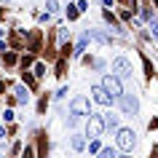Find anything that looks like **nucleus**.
I'll list each match as a JSON object with an SVG mask.
<instances>
[{
  "label": "nucleus",
  "instance_id": "f257e3e1",
  "mask_svg": "<svg viewBox=\"0 0 158 158\" xmlns=\"http://www.w3.org/2000/svg\"><path fill=\"white\" fill-rule=\"evenodd\" d=\"M118 107H121L123 115H137V113H139V99H137V94L123 91L118 97Z\"/></svg>",
  "mask_w": 158,
  "mask_h": 158
},
{
  "label": "nucleus",
  "instance_id": "f03ea898",
  "mask_svg": "<svg viewBox=\"0 0 158 158\" xmlns=\"http://www.w3.org/2000/svg\"><path fill=\"white\" fill-rule=\"evenodd\" d=\"M105 131H107V129H105V115H94V113H89V118H86V137L94 139V137H102Z\"/></svg>",
  "mask_w": 158,
  "mask_h": 158
},
{
  "label": "nucleus",
  "instance_id": "7ed1b4c3",
  "mask_svg": "<svg viewBox=\"0 0 158 158\" xmlns=\"http://www.w3.org/2000/svg\"><path fill=\"white\" fill-rule=\"evenodd\" d=\"M91 99L97 102V105H105V107L118 105V97H113L110 91H105V89H102V83H99V86H91Z\"/></svg>",
  "mask_w": 158,
  "mask_h": 158
},
{
  "label": "nucleus",
  "instance_id": "20e7f679",
  "mask_svg": "<svg viewBox=\"0 0 158 158\" xmlns=\"http://www.w3.org/2000/svg\"><path fill=\"white\" fill-rule=\"evenodd\" d=\"M102 89L110 91L113 97H121V94H123V83H121V78H118L115 73H107L105 78H102Z\"/></svg>",
  "mask_w": 158,
  "mask_h": 158
},
{
  "label": "nucleus",
  "instance_id": "39448f33",
  "mask_svg": "<svg viewBox=\"0 0 158 158\" xmlns=\"http://www.w3.org/2000/svg\"><path fill=\"white\" fill-rule=\"evenodd\" d=\"M118 148L121 150H134L137 148V134L131 131V129H118Z\"/></svg>",
  "mask_w": 158,
  "mask_h": 158
},
{
  "label": "nucleus",
  "instance_id": "423d86ee",
  "mask_svg": "<svg viewBox=\"0 0 158 158\" xmlns=\"http://www.w3.org/2000/svg\"><path fill=\"white\" fill-rule=\"evenodd\" d=\"M70 110L78 113V115H89V113H91V102H89V97L78 94V97H73V102H70Z\"/></svg>",
  "mask_w": 158,
  "mask_h": 158
},
{
  "label": "nucleus",
  "instance_id": "0eeeda50",
  "mask_svg": "<svg viewBox=\"0 0 158 158\" xmlns=\"http://www.w3.org/2000/svg\"><path fill=\"white\" fill-rule=\"evenodd\" d=\"M113 73L123 81V78H131V62L126 56H118V59H113Z\"/></svg>",
  "mask_w": 158,
  "mask_h": 158
},
{
  "label": "nucleus",
  "instance_id": "6e6552de",
  "mask_svg": "<svg viewBox=\"0 0 158 158\" xmlns=\"http://www.w3.org/2000/svg\"><path fill=\"white\" fill-rule=\"evenodd\" d=\"M89 40H91V30H86V32L81 35V40L75 43V56H83V51H86V46H89Z\"/></svg>",
  "mask_w": 158,
  "mask_h": 158
},
{
  "label": "nucleus",
  "instance_id": "1a4fd4ad",
  "mask_svg": "<svg viewBox=\"0 0 158 158\" xmlns=\"http://www.w3.org/2000/svg\"><path fill=\"white\" fill-rule=\"evenodd\" d=\"M70 148H73L75 153L86 150V134H73V137H70Z\"/></svg>",
  "mask_w": 158,
  "mask_h": 158
},
{
  "label": "nucleus",
  "instance_id": "9d476101",
  "mask_svg": "<svg viewBox=\"0 0 158 158\" xmlns=\"http://www.w3.org/2000/svg\"><path fill=\"white\" fill-rule=\"evenodd\" d=\"M105 129L107 131H118V115L115 113H105Z\"/></svg>",
  "mask_w": 158,
  "mask_h": 158
},
{
  "label": "nucleus",
  "instance_id": "9b49d317",
  "mask_svg": "<svg viewBox=\"0 0 158 158\" xmlns=\"http://www.w3.org/2000/svg\"><path fill=\"white\" fill-rule=\"evenodd\" d=\"M14 94H16V102H30V91L24 86H14Z\"/></svg>",
  "mask_w": 158,
  "mask_h": 158
},
{
  "label": "nucleus",
  "instance_id": "f8f14e48",
  "mask_svg": "<svg viewBox=\"0 0 158 158\" xmlns=\"http://www.w3.org/2000/svg\"><path fill=\"white\" fill-rule=\"evenodd\" d=\"M102 16H105V22H107V24L113 27V30H115V32H123V30H121V24H118V22H115V16H113V14H110V11H105V14H102Z\"/></svg>",
  "mask_w": 158,
  "mask_h": 158
},
{
  "label": "nucleus",
  "instance_id": "ddd939ff",
  "mask_svg": "<svg viewBox=\"0 0 158 158\" xmlns=\"http://www.w3.org/2000/svg\"><path fill=\"white\" fill-rule=\"evenodd\" d=\"M78 118H81V115H78V113H73V110H70V115L64 118V123L70 126V129H75V126H78Z\"/></svg>",
  "mask_w": 158,
  "mask_h": 158
},
{
  "label": "nucleus",
  "instance_id": "4468645a",
  "mask_svg": "<svg viewBox=\"0 0 158 158\" xmlns=\"http://www.w3.org/2000/svg\"><path fill=\"white\" fill-rule=\"evenodd\" d=\"M91 40H97V43H110V38L105 32H97V30H91Z\"/></svg>",
  "mask_w": 158,
  "mask_h": 158
},
{
  "label": "nucleus",
  "instance_id": "2eb2a0df",
  "mask_svg": "<svg viewBox=\"0 0 158 158\" xmlns=\"http://www.w3.org/2000/svg\"><path fill=\"white\" fill-rule=\"evenodd\" d=\"M102 150V145H99V137H94L91 142H89V153H99Z\"/></svg>",
  "mask_w": 158,
  "mask_h": 158
},
{
  "label": "nucleus",
  "instance_id": "dca6fc26",
  "mask_svg": "<svg viewBox=\"0 0 158 158\" xmlns=\"http://www.w3.org/2000/svg\"><path fill=\"white\" fill-rule=\"evenodd\" d=\"M99 156H102V158H115V148H102Z\"/></svg>",
  "mask_w": 158,
  "mask_h": 158
},
{
  "label": "nucleus",
  "instance_id": "f3484780",
  "mask_svg": "<svg viewBox=\"0 0 158 158\" xmlns=\"http://www.w3.org/2000/svg\"><path fill=\"white\" fill-rule=\"evenodd\" d=\"M46 8H48L51 14H56V11H59V3H56V0H46Z\"/></svg>",
  "mask_w": 158,
  "mask_h": 158
},
{
  "label": "nucleus",
  "instance_id": "a211bd4d",
  "mask_svg": "<svg viewBox=\"0 0 158 158\" xmlns=\"http://www.w3.org/2000/svg\"><path fill=\"white\" fill-rule=\"evenodd\" d=\"M78 14H81V8H78V6H70V8H67V19H75Z\"/></svg>",
  "mask_w": 158,
  "mask_h": 158
},
{
  "label": "nucleus",
  "instance_id": "6ab92c4d",
  "mask_svg": "<svg viewBox=\"0 0 158 158\" xmlns=\"http://www.w3.org/2000/svg\"><path fill=\"white\" fill-rule=\"evenodd\" d=\"M46 75V64H35V78H43Z\"/></svg>",
  "mask_w": 158,
  "mask_h": 158
},
{
  "label": "nucleus",
  "instance_id": "aec40b11",
  "mask_svg": "<svg viewBox=\"0 0 158 158\" xmlns=\"http://www.w3.org/2000/svg\"><path fill=\"white\" fill-rule=\"evenodd\" d=\"M150 30H153V38H158V19L150 16Z\"/></svg>",
  "mask_w": 158,
  "mask_h": 158
},
{
  "label": "nucleus",
  "instance_id": "412c9836",
  "mask_svg": "<svg viewBox=\"0 0 158 158\" xmlns=\"http://www.w3.org/2000/svg\"><path fill=\"white\" fill-rule=\"evenodd\" d=\"M70 40V32H67V30H59V43H67Z\"/></svg>",
  "mask_w": 158,
  "mask_h": 158
},
{
  "label": "nucleus",
  "instance_id": "4be33fe9",
  "mask_svg": "<svg viewBox=\"0 0 158 158\" xmlns=\"http://www.w3.org/2000/svg\"><path fill=\"white\" fill-rule=\"evenodd\" d=\"M3 137H6V129H3V126H0V139H3Z\"/></svg>",
  "mask_w": 158,
  "mask_h": 158
},
{
  "label": "nucleus",
  "instance_id": "5701e85b",
  "mask_svg": "<svg viewBox=\"0 0 158 158\" xmlns=\"http://www.w3.org/2000/svg\"><path fill=\"white\" fill-rule=\"evenodd\" d=\"M0 35H3V30H0Z\"/></svg>",
  "mask_w": 158,
  "mask_h": 158
}]
</instances>
